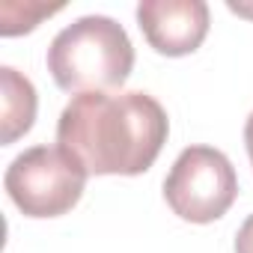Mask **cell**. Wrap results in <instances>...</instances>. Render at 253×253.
<instances>
[{"mask_svg":"<svg viewBox=\"0 0 253 253\" xmlns=\"http://www.w3.org/2000/svg\"><path fill=\"white\" fill-rule=\"evenodd\" d=\"M167 134V110L143 89L72 95L57 122V146L66 149L86 176L146 173L158 161Z\"/></svg>","mask_w":253,"mask_h":253,"instance_id":"obj_1","label":"cell"},{"mask_svg":"<svg viewBox=\"0 0 253 253\" xmlns=\"http://www.w3.org/2000/svg\"><path fill=\"white\" fill-rule=\"evenodd\" d=\"M48 72L63 92H110L131 78L134 45L107 15H84L48 45Z\"/></svg>","mask_w":253,"mask_h":253,"instance_id":"obj_2","label":"cell"},{"mask_svg":"<svg viewBox=\"0 0 253 253\" xmlns=\"http://www.w3.org/2000/svg\"><path fill=\"white\" fill-rule=\"evenodd\" d=\"M86 170L60 146H33L12 158L3 188L24 217H60L72 211L86 188Z\"/></svg>","mask_w":253,"mask_h":253,"instance_id":"obj_3","label":"cell"},{"mask_svg":"<svg viewBox=\"0 0 253 253\" xmlns=\"http://www.w3.org/2000/svg\"><path fill=\"white\" fill-rule=\"evenodd\" d=\"M238 197L232 161L214 146H188L173 161L164 179V200L176 217L188 223L220 220Z\"/></svg>","mask_w":253,"mask_h":253,"instance_id":"obj_4","label":"cell"},{"mask_svg":"<svg viewBox=\"0 0 253 253\" xmlns=\"http://www.w3.org/2000/svg\"><path fill=\"white\" fill-rule=\"evenodd\" d=\"M137 24L152 51L164 57H188L209 36V6L203 0H143Z\"/></svg>","mask_w":253,"mask_h":253,"instance_id":"obj_5","label":"cell"},{"mask_svg":"<svg viewBox=\"0 0 253 253\" xmlns=\"http://www.w3.org/2000/svg\"><path fill=\"white\" fill-rule=\"evenodd\" d=\"M0 98H3V146L15 143L18 137H24L33 122H36V86L27 75H21L12 66H0Z\"/></svg>","mask_w":253,"mask_h":253,"instance_id":"obj_6","label":"cell"},{"mask_svg":"<svg viewBox=\"0 0 253 253\" xmlns=\"http://www.w3.org/2000/svg\"><path fill=\"white\" fill-rule=\"evenodd\" d=\"M63 6H45V3H3L0 6V36H21L39 27L42 18L57 15Z\"/></svg>","mask_w":253,"mask_h":253,"instance_id":"obj_7","label":"cell"},{"mask_svg":"<svg viewBox=\"0 0 253 253\" xmlns=\"http://www.w3.org/2000/svg\"><path fill=\"white\" fill-rule=\"evenodd\" d=\"M235 253H253V214H247L235 232Z\"/></svg>","mask_w":253,"mask_h":253,"instance_id":"obj_8","label":"cell"},{"mask_svg":"<svg viewBox=\"0 0 253 253\" xmlns=\"http://www.w3.org/2000/svg\"><path fill=\"white\" fill-rule=\"evenodd\" d=\"M244 146H247V158H250V167H253V113L244 122Z\"/></svg>","mask_w":253,"mask_h":253,"instance_id":"obj_9","label":"cell"},{"mask_svg":"<svg viewBox=\"0 0 253 253\" xmlns=\"http://www.w3.org/2000/svg\"><path fill=\"white\" fill-rule=\"evenodd\" d=\"M226 6H229V12H235V15L253 18V6H247V3H226Z\"/></svg>","mask_w":253,"mask_h":253,"instance_id":"obj_10","label":"cell"}]
</instances>
